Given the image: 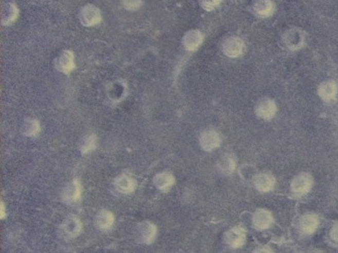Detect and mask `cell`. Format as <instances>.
Wrapping results in <instances>:
<instances>
[{
  "mask_svg": "<svg viewBox=\"0 0 338 253\" xmlns=\"http://www.w3.org/2000/svg\"><path fill=\"white\" fill-rule=\"evenodd\" d=\"M338 92V85L332 80H327L321 84L318 88L319 96L325 101H331L335 99Z\"/></svg>",
  "mask_w": 338,
  "mask_h": 253,
  "instance_id": "obj_14",
  "label": "cell"
},
{
  "mask_svg": "<svg viewBox=\"0 0 338 253\" xmlns=\"http://www.w3.org/2000/svg\"><path fill=\"white\" fill-rule=\"evenodd\" d=\"M277 107L273 100L265 98L259 101V103L256 106V113L258 117L264 119V120H270L272 119L275 114H276Z\"/></svg>",
  "mask_w": 338,
  "mask_h": 253,
  "instance_id": "obj_9",
  "label": "cell"
},
{
  "mask_svg": "<svg viewBox=\"0 0 338 253\" xmlns=\"http://www.w3.org/2000/svg\"><path fill=\"white\" fill-rule=\"evenodd\" d=\"M221 0H200V3L203 9L210 11L216 9L217 6L220 4Z\"/></svg>",
  "mask_w": 338,
  "mask_h": 253,
  "instance_id": "obj_24",
  "label": "cell"
},
{
  "mask_svg": "<svg viewBox=\"0 0 338 253\" xmlns=\"http://www.w3.org/2000/svg\"><path fill=\"white\" fill-rule=\"evenodd\" d=\"M203 34L199 30H190L183 38V44L188 51H195L203 43Z\"/></svg>",
  "mask_w": 338,
  "mask_h": 253,
  "instance_id": "obj_12",
  "label": "cell"
},
{
  "mask_svg": "<svg viewBox=\"0 0 338 253\" xmlns=\"http://www.w3.org/2000/svg\"><path fill=\"white\" fill-rule=\"evenodd\" d=\"M252 221H253L254 227H256L257 229L263 230V229H266V228H269L271 227V225L273 224L274 219H273V216L269 211L264 210V209H260L253 215Z\"/></svg>",
  "mask_w": 338,
  "mask_h": 253,
  "instance_id": "obj_11",
  "label": "cell"
},
{
  "mask_svg": "<svg viewBox=\"0 0 338 253\" xmlns=\"http://www.w3.org/2000/svg\"><path fill=\"white\" fill-rule=\"evenodd\" d=\"M80 20L84 26H95L101 21V13L97 7L88 4L82 7L80 12Z\"/></svg>",
  "mask_w": 338,
  "mask_h": 253,
  "instance_id": "obj_2",
  "label": "cell"
},
{
  "mask_svg": "<svg viewBox=\"0 0 338 253\" xmlns=\"http://www.w3.org/2000/svg\"><path fill=\"white\" fill-rule=\"evenodd\" d=\"M96 144H97V138L95 134L92 133L85 135L80 143V150L82 153H88L95 149Z\"/></svg>",
  "mask_w": 338,
  "mask_h": 253,
  "instance_id": "obj_22",
  "label": "cell"
},
{
  "mask_svg": "<svg viewBox=\"0 0 338 253\" xmlns=\"http://www.w3.org/2000/svg\"><path fill=\"white\" fill-rule=\"evenodd\" d=\"M61 230L63 236L68 239H75L77 238L81 231V220L74 215L68 216L66 220L63 222Z\"/></svg>",
  "mask_w": 338,
  "mask_h": 253,
  "instance_id": "obj_3",
  "label": "cell"
},
{
  "mask_svg": "<svg viewBox=\"0 0 338 253\" xmlns=\"http://www.w3.org/2000/svg\"><path fill=\"white\" fill-rule=\"evenodd\" d=\"M218 167L219 169L224 172V173L230 174L233 170H234V167H235V162H234V160L230 157V155H224L222 157L219 162H218Z\"/></svg>",
  "mask_w": 338,
  "mask_h": 253,
  "instance_id": "obj_23",
  "label": "cell"
},
{
  "mask_svg": "<svg viewBox=\"0 0 338 253\" xmlns=\"http://www.w3.org/2000/svg\"><path fill=\"white\" fill-rule=\"evenodd\" d=\"M18 10L12 3H7L3 6L1 11V22L3 25H8L14 22L17 18Z\"/></svg>",
  "mask_w": 338,
  "mask_h": 253,
  "instance_id": "obj_18",
  "label": "cell"
},
{
  "mask_svg": "<svg viewBox=\"0 0 338 253\" xmlns=\"http://www.w3.org/2000/svg\"><path fill=\"white\" fill-rule=\"evenodd\" d=\"M21 132L26 137H35L40 132V124L36 119H26L23 122Z\"/></svg>",
  "mask_w": 338,
  "mask_h": 253,
  "instance_id": "obj_21",
  "label": "cell"
},
{
  "mask_svg": "<svg viewBox=\"0 0 338 253\" xmlns=\"http://www.w3.org/2000/svg\"><path fill=\"white\" fill-rule=\"evenodd\" d=\"M154 184L157 189L167 192L175 184V177L171 172L167 171L158 173L154 178Z\"/></svg>",
  "mask_w": 338,
  "mask_h": 253,
  "instance_id": "obj_13",
  "label": "cell"
},
{
  "mask_svg": "<svg viewBox=\"0 0 338 253\" xmlns=\"http://www.w3.org/2000/svg\"><path fill=\"white\" fill-rule=\"evenodd\" d=\"M253 7L255 12L262 17H268L274 12V3L271 0H256Z\"/></svg>",
  "mask_w": 338,
  "mask_h": 253,
  "instance_id": "obj_19",
  "label": "cell"
},
{
  "mask_svg": "<svg viewBox=\"0 0 338 253\" xmlns=\"http://www.w3.org/2000/svg\"><path fill=\"white\" fill-rule=\"evenodd\" d=\"M224 53L229 57H237L243 53L244 43L238 37H230L224 41L222 46Z\"/></svg>",
  "mask_w": 338,
  "mask_h": 253,
  "instance_id": "obj_5",
  "label": "cell"
},
{
  "mask_svg": "<svg viewBox=\"0 0 338 253\" xmlns=\"http://www.w3.org/2000/svg\"><path fill=\"white\" fill-rule=\"evenodd\" d=\"M4 217H5V206H4L3 202H2L1 203V218L4 219Z\"/></svg>",
  "mask_w": 338,
  "mask_h": 253,
  "instance_id": "obj_28",
  "label": "cell"
},
{
  "mask_svg": "<svg viewBox=\"0 0 338 253\" xmlns=\"http://www.w3.org/2000/svg\"><path fill=\"white\" fill-rule=\"evenodd\" d=\"M56 68L64 73L70 72L75 67L74 53L70 51H64L56 59Z\"/></svg>",
  "mask_w": 338,
  "mask_h": 253,
  "instance_id": "obj_7",
  "label": "cell"
},
{
  "mask_svg": "<svg viewBox=\"0 0 338 253\" xmlns=\"http://www.w3.org/2000/svg\"><path fill=\"white\" fill-rule=\"evenodd\" d=\"M313 180L310 174L300 173L297 175L291 184V189L298 195H304L308 193L312 187Z\"/></svg>",
  "mask_w": 338,
  "mask_h": 253,
  "instance_id": "obj_4",
  "label": "cell"
},
{
  "mask_svg": "<svg viewBox=\"0 0 338 253\" xmlns=\"http://www.w3.org/2000/svg\"><path fill=\"white\" fill-rule=\"evenodd\" d=\"M246 240V232L242 227H232L225 233L226 243L233 248L241 247Z\"/></svg>",
  "mask_w": 338,
  "mask_h": 253,
  "instance_id": "obj_6",
  "label": "cell"
},
{
  "mask_svg": "<svg viewBox=\"0 0 338 253\" xmlns=\"http://www.w3.org/2000/svg\"><path fill=\"white\" fill-rule=\"evenodd\" d=\"M275 178L270 173H260L254 178V185L261 192H269L275 186Z\"/></svg>",
  "mask_w": 338,
  "mask_h": 253,
  "instance_id": "obj_15",
  "label": "cell"
},
{
  "mask_svg": "<svg viewBox=\"0 0 338 253\" xmlns=\"http://www.w3.org/2000/svg\"><path fill=\"white\" fill-rule=\"evenodd\" d=\"M81 195V183L78 180H73L63 190V200L66 203H76L80 200Z\"/></svg>",
  "mask_w": 338,
  "mask_h": 253,
  "instance_id": "obj_10",
  "label": "cell"
},
{
  "mask_svg": "<svg viewBox=\"0 0 338 253\" xmlns=\"http://www.w3.org/2000/svg\"><path fill=\"white\" fill-rule=\"evenodd\" d=\"M115 187L119 192H121L123 194H129L135 190V180L129 175L122 174L116 178Z\"/></svg>",
  "mask_w": 338,
  "mask_h": 253,
  "instance_id": "obj_16",
  "label": "cell"
},
{
  "mask_svg": "<svg viewBox=\"0 0 338 253\" xmlns=\"http://www.w3.org/2000/svg\"><path fill=\"white\" fill-rule=\"evenodd\" d=\"M127 9H137L142 4V0H122Z\"/></svg>",
  "mask_w": 338,
  "mask_h": 253,
  "instance_id": "obj_25",
  "label": "cell"
},
{
  "mask_svg": "<svg viewBox=\"0 0 338 253\" xmlns=\"http://www.w3.org/2000/svg\"><path fill=\"white\" fill-rule=\"evenodd\" d=\"M114 223L113 213L106 210L100 211L96 216V224L101 229H109Z\"/></svg>",
  "mask_w": 338,
  "mask_h": 253,
  "instance_id": "obj_20",
  "label": "cell"
},
{
  "mask_svg": "<svg viewBox=\"0 0 338 253\" xmlns=\"http://www.w3.org/2000/svg\"><path fill=\"white\" fill-rule=\"evenodd\" d=\"M318 218L313 213L304 215L299 220V227L306 233H312L318 227Z\"/></svg>",
  "mask_w": 338,
  "mask_h": 253,
  "instance_id": "obj_17",
  "label": "cell"
},
{
  "mask_svg": "<svg viewBox=\"0 0 338 253\" xmlns=\"http://www.w3.org/2000/svg\"><path fill=\"white\" fill-rule=\"evenodd\" d=\"M157 236V227L149 221L140 223L136 227V239L144 244L152 243Z\"/></svg>",
  "mask_w": 338,
  "mask_h": 253,
  "instance_id": "obj_1",
  "label": "cell"
},
{
  "mask_svg": "<svg viewBox=\"0 0 338 253\" xmlns=\"http://www.w3.org/2000/svg\"><path fill=\"white\" fill-rule=\"evenodd\" d=\"M201 146L204 150L211 151L220 145L219 134L214 130H206L201 134L200 138Z\"/></svg>",
  "mask_w": 338,
  "mask_h": 253,
  "instance_id": "obj_8",
  "label": "cell"
},
{
  "mask_svg": "<svg viewBox=\"0 0 338 253\" xmlns=\"http://www.w3.org/2000/svg\"><path fill=\"white\" fill-rule=\"evenodd\" d=\"M330 239L333 240L335 243H338V222L333 225V227L330 230Z\"/></svg>",
  "mask_w": 338,
  "mask_h": 253,
  "instance_id": "obj_26",
  "label": "cell"
},
{
  "mask_svg": "<svg viewBox=\"0 0 338 253\" xmlns=\"http://www.w3.org/2000/svg\"><path fill=\"white\" fill-rule=\"evenodd\" d=\"M253 253H273L268 247H260Z\"/></svg>",
  "mask_w": 338,
  "mask_h": 253,
  "instance_id": "obj_27",
  "label": "cell"
}]
</instances>
